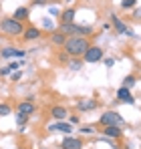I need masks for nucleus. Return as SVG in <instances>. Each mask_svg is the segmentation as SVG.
I'll use <instances>...</instances> for the list:
<instances>
[{
    "label": "nucleus",
    "mask_w": 141,
    "mask_h": 149,
    "mask_svg": "<svg viewBox=\"0 0 141 149\" xmlns=\"http://www.w3.org/2000/svg\"><path fill=\"white\" fill-rule=\"evenodd\" d=\"M91 47L89 38L87 36H67V42H65V52L73 56V58H83L85 50Z\"/></svg>",
    "instance_id": "obj_1"
},
{
    "label": "nucleus",
    "mask_w": 141,
    "mask_h": 149,
    "mask_svg": "<svg viewBox=\"0 0 141 149\" xmlns=\"http://www.w3.org/2000/svg\"><path fill=\"white\" fill-rule=\"evenodd\" d=\"M24 28H26L24 22L16 20V18H12V16H4V18H0V32L8 34V36H22Z\"/></svg>",
    "instance_id": "obj_2"
},
{
    "label": "nucleus",
    "mask_w": 141,
    "mask_h": 149,
    "mask_svg": "<svg viewBox=\"0 0 141 149\" xmlns=\"http://www.w3.org/2000/svg\"><path fill=\"white\" fill-rule=\"evenodd\" d=\"M61 32H65L67 36H91L93 34V26H81L75 22H61Z\"/></svg>",
    "instance_id": "obj_3"
},
{
    "label": "nucleus",
    "mask_w": 141,
    "mask_h": 149,
    "mask_svg": "<svg viewBox=\"0 0 141 149\" xmlns=\"http://www.w3.org/2000/svg\"><path fill=\"white\" fill-rule=\"evenodd\" d=\"M99 123L103 125V127H107V125H121L125 123V119H123V115L117 113V111H105L101 117H99Z\"/></svg>",
    "instance_id": "obj_4"
},
{
    "label": "nucleus",
    "mask_w": 141,
    "mask_h": 149,
    "mask_svg": "<svg viewBox=\"0 0 141 149\" xmlns=\"http://www.w3.org/2000/svg\"><path fill=\"white\" fill-rule=\"evenodd\" d=\"M83 61H85V63H89V65H95V63L103 61V49H101V47H97V45H91L89 49L85 50Z\"/></svg>",
    "instance_id": "obj_5"
},
{
    "label": "nucleus",
    "mask_w": 141,
    "mask_h": 149,
    "mask_svg": "<svg viewBox=\"0 0 141 149\" xmlns=\"http://www.w3.org/2000/svg\"><path fill=\"white\" fill-rule=\"evenodd\" d=\"M50 133H57V131H61V133H65V135H73V131H75V125L69 123V121H54V123H50L47 127Z\"/></svg>",
    "instance_id": "obj_6"
},
{
    "label": "nucleus",
    "mask_w": 141,
    "mask_h": 149,
    "mask_svg": "<svg viewBox=\"0 0 141 149\" xmlns=\"http://www.w3.org/2000/svg\"><path fill=\"white\" fill-rule=\"evenodd\" d=\"M16 113H22V115H32V113H36V105H34V101L32 97H28L26 101H20L18 105H16Z\"/></svg>",
    "instance_id": "obj_7"
},
{
    "label": "nucleus",
    "mask_w": 141,
    "mask_h": 149,
    "mask_svg": "<svg viewBox=\"0 0 141 149\" xmlns=\"http://www.w3.org/2000/svg\"><path fill=\"white\" fill-rule=\"evenodd\" d=\"M26 50L24 49H16V47H6V49H0V56L2 58H24Z\"/></svg>",
    "instance_id": "obj_8"
},
{
    "label": "nucleus",
    "mask_w": 141,
    "mask_h": 149,
    "mask_svg": "<svg viewBox=\"0 0 141 149\" xmlns=\"http://www.w3.org/2000/svg\"><path fill=\"white\" fill-rule=\"evenodd\" d=\"M83 139L73 137V135H65V139L61 141V149H83Z\"/></svg>",
    "instance_id": "obj_9"
},
{
    "label": "nucleus",
    "mask_w": 141,
    "mask_h": 149,
    "mask_svg": "<svg viewBox=\"0 0 141 149\" xmlns=\"http://www.w3.org/2000/svg\"><path fill=\"white\" fill-rule=\"evenodd\" d=\"M50 117L54 121H67L69 119V109L63 105H52L50 107Z\"/></svg>",
    "instance_id": "obj_10"
},
{
    "label": "nucleus",
    "mask_w": 141,
    "mask_h": 149,
    "mask_svg": "<svg viewBox=\"0 0 141 149\" xmlns=\"http://www.w3.org/2000/svg\"><path fill=\"white\" fill-rule=\"evenodd\" d=\"M40 36H43V32H40V30H38L36 26H32V24H30V26H26V28H24V34H22V38L26 40V42L38 40Z\"/></svg>",
    "instance_id": "obj_11"
},
{
    "label": "nucleus",
    "mask_w": 141,
    "mask_h": 149,
    "mask_svg": "<svg viewBox=\"0 0 141 149\" xmlns=\"http://www.w3.org/2000/svg\"><path fill=\"white\" fill-rule=\"evenodd\" d=\"M103 135L109 137V139H121V137H123V129H121L119 125H107V127L103 129Z\"/></svg>",
    "instance_id": "obj_12"
},
{
    "label": "nucleus",
    "mask_w": 141,
    "mask_h": 149,
    "mask_svg": "<svg viewBox=\"0 0 141 149\" xmlns=\"http://www.w3.org/2000/svg\"><path fill=\"white\" fill-rule=\"evenodd\" d=\"M117 101H123V103H127V105H133L135 99L131 97V89H127V87H119L117 89Z\"/></svg>",
    "instance_id": "obj_13"
},
{
    "label": "nucleus",
    "mask_w": 141,
    "mask_h": 149,
    "mask_svg": "<svg viewBox=\"0 0 141 149\" xmlns=\"http://www.w3.org/2000/svg\"><path fill=\"white\" fill-rule=\"evenodd\" d=\"M111 24L115 26V30H117L119 34H127V30H129V26L125 24L117 14H111Z\"/></svg>",
    "instance_id": "obj_14"
},
{
    "label": "nucleus",
    "mask_w": 141,
    "mask_h": 149,
    "mask_svg": "<svg viewBox=\"0 0 141 149\" xmlns=\"http://www.w3.org/2000/svg\"><path fill=\"white\" fill-rule=\"evenodd\" d=\"M77 109L81 111V113H85V111H93V109H97V101L95 99H83L77 103Z\"/></svg>",
    "instance_id": "obj_15"
},
{
    "label": "nucleus",
    "mask_w": 141,
    "mask_h": 149,
    "mask_svg": "<svg viewBox=\"0 0 141 149\" xmlns=\"http://www.w3.org/2000/svg\"><path fill=\"white\" fill-rule=\"evenodd\" d=\"M28 16H30V10H28V6H18L16 10H14V14H12V18H16V20H28Z\"/></svg>",
    "instance_id": "obj_16"
},
{
    "label": "nucleus",
    "mask_w": 141,
    "mask_h": 149,
    "mask_svg": "<svg viewBox=\"0 0 141 149\" xmlns=\"http://www.w3.org/2000/svg\"><path fill=\"white\" fill-rule=\"evenodd\" d=\"M50 42L54 45V47H65V42H67V34L65 32H52L50 34Z\"/></svg>",
    "instance_id": "obj_17"
},
{
    "label": "nucleus",
    "mask_w": 141,
    "mask_h": 149,
    "mask_svg": "<svg viewBox=\"0 0 141 149\" xmlns=\"http://www.w3.org/2000/svg\"><path fill=\"white\" fill-rule=\"evenodd\" d=\"M75 14H77V10L75 8H67V10H63L61 12V22H75Z\"/></svg>",
    "instance_id": "obj_18"
},
{
    "label": "nucleus",
    "mask_w": 141,
    "mask_h": 149,
    "mask_svg": "<svg viewBox=\"0 0 141 149\" xmlns=\"http://www.w3.org/2000/svg\"><path fill=\"white\" fill-rule=\"evenodd\" d=\"M135 83H137V77H135V74H127V77L123 79V87H127V89H131Z\"/></svg>",
    "instance_id": "obj_19"
},
{
    "label": "nucleus",
    "mask_w": 141,
    "mask_h": 149,
    "mask_svg": "<svg viewBox=\"0 0 141 149\" xmlns=\"http://www.w3.org/2000/svg\"><path fill=\"white\" fill-rule=\"evenodd\" d=\"M79 131H81L83 135H93V133L97 131V129H95V125L87 123V125H81V129H79Z\"/></svg>",
    "instance_id": "obj_20"
},
{
    "label": "nucleus",
    "mask_w": 141,
    "mask_h": 149,
    "mask_svg": "<svg viewBox=\"0 0 141 149\" xmlns=\"http://www.w3.org/2000/svg\"><path fill=\"white\" fill-rule=\"evenodd\" d=\"M83 63H85V61H81V58H73V61H69V69L70 71H79V69L83 67Z\"/></svg>",
    "instance_id": "obj_21"
},
{
    "label": "nucleus",
    "mask_w": 141,
    "mask_h": 149,
    "mask_svg": "<svg viewBox=\"0 0 141 149\" xmlns=\"http://www.w3.org/2000/svg\"><path fill=\"white\" fill-rule=\"evenodd\" d=\"M10 113H12V107L6 105V103H2V105H0V117H6V115H10Z\"/></svg>",
    "instance_id": "obj_22"
},
{
    "label": "nucleus",
    "mask_w": 141,
    "mask_h": 149,
    "mask_svg": "<svg viewBox=\"0 0 141 149\" xmlns=\"http://www.w3.org/2000/svg\"><path fill=\"white\" fill-rule=\"evenodd\" d=\"M121 6L127 8V10H129V8H135V6H137V0H121Z\"/></svg>",
    "instance_id": "obj_23"
},
{
    "label": "nucleus",
    "mask_w": 141,
    "mask_h": 149,
    "mask_svg": "<svg viewBox=\"0 0 141 149\" xmlns=\"http://www.w3.org/2000/svg\"><path fill=\"white\" fill-rule=\"evenodd\" d=\"M22 65H24V61H12V63H10L8 67H10V71H18V69H20Z\"/></svg>",
    "instance_id": "obj_24"
},
{
    "label": "nucleus",
    "mask_w": 141,
    "mask_h": 149,
    "mask_svg": "<svg viewBox=\"0 0 141 149\" xmlns=\"http://www.w3.org/2000/svg\"><path fill=\"white\" fill-rule=\"evenodd\" d=\"M61 12H63L61 8H57V6H48V14H50V16H61Z\"/></svg>",
    "instance_id": "obj_25"
},
{
    "label": "nucleus",
    "mask_w": 141,
    "mask_h": 149,
    "mask_svg": "<svg viewBox=\"0 0 141 149\" xmlns=\"http://www.w3.org/2000/svg\"><path fill=\"white\" fill-rule=\"evenodd\" d=\"M28 121V115H22V113H16V123L18 125H24Z\"/></svg>",
    "instance_id": "obj_26"
},
{
    "label": "nucleus",
    "mask_w": 141,
    "mask_h": 149,
    "mask_svg": "<svg viewBox=\"0 0 141 149\" xmlns=\"http://www.w3.org/2000/svg\"><path fill=\"white\" fill-rule=\"evenodd\" d=\"M10 74H12L10 67H2V69H0V77H10Z\"/></svg>",
    "instance_id": "obj_27"
},
{
    "label": "nucleus",
    "mask_w": 141,
    "mask_h": 149,
    "mask_svg": "<svg viewBox=\"0 0 141 149\" xmlns=\"http://www.w3.org/2000/svg\"><path fill=\"white\" fill-rule=\"evenodd\" d=\"M103 63H105V67H107V69H111V67L115 65V61H113V58H103Z\"/></svg>",
    "instance_id": "obj_28"
},
{
    "label": "nucleus",
    "mask_w": 141,
    "mask_h": 149,
    "mask_svg": "<svg viewBox=\"0 0 141 149\" xmlns=\"http://www.w3.org/2000/svg\"><path fill=\"white\" fill-rule=\"evenodd\" d=\"M20 77H22V73H20V71H14V73L10 74V79H12V81H18Z\"/></svg>",
    "instance_id": "obj_29"
},
{
    "label": "nucleus",
    "mask_w": 141,
    "mask_h": 149,
    "mask_svg": "<svg viewBox=\"0 0 141 149\" xmlns=\"http://www.w3.org/2000/svg\"><path fill=\"white\" fill-rule=\"evenodd\" d=\"M79 121H81V119H79V115H70V117H69V123H73V125H77Z\"/></svg>",
    "instance_id": "obj_30"
},
{
    "label": "nucleus",
    "mask_w": 141,
    "mask_h": 149,
    "mask_svg": "<svg viewBox=\"0 0 141 149\" xmlns=\"http://www.w3.org/2000/svg\"><path fill=\"white\" fill-rule=\"evenodd\" d=\"M47 2H48V0H32V4H34V6H45Z\"/></svg>",
    "instance_id": "obj_31"
},
{
    "label": "nucleus",
    "mask_w": 141,
    "mask_h": 149,
    "mask_svg": "<svg viewBox=\"0 0 141 149\" xmlns=\"http://www.w3.org/2000/svg\"><path fill=\"white\" fill-rule=\"evenodd\" d=\"M43 24L47 26V28H52V20H50V18H45V20H43Z\"/></svg>",
    "instance_id": "obj_32"
},
{
    "label": "nucleus",
    "mask_w": 141,
    "mask_h": 149,
    "mask_svg": "<svg viewBox=\"0 0 141 149\" xmlns=\"http://www.w3.org/2000/svg\"><path fill=\"white\" fill-rule=\"evenodd\" d=\"M65 2H69V4H70V2H73V0H65Z\"/></svg>",
    "instance_id": "obj_33"
}]
</instances>
